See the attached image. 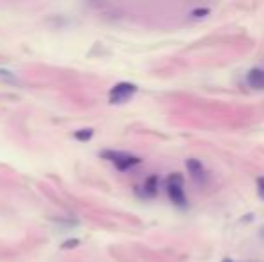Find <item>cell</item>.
<instances>
[{
  "instance_id": "cell-1",
  "label": "cell",
  "mask_w": 264,
  "mask_h": 262,
  "mask_svg": "<svg viewBox=\"0 0 264 262\" xmlns=\"http://www.w3.org/2000/svg\"><path fill=\"white\" fill-rule=\"evenodd\" d=\"M101 156L108 162H112L115 165L117 171L126 172L129 171L131 167L139 165L142 162L139 156L131 155V153H124V151H113V149H106V151H101Z\"/></svg>"
},
{
  "instance_id": "cell-2",
  "label": "cell",
  "mask_w": 264,
  "mask_h": 262,
  "mask_svg": "<svg viewBox=\"0 0 264 262\" xmlns=\"http://www.w3.org/2000/svg\"><path fill=\"white\" fill-rule=\"evenodd\" d=\"M137 94V85L128 81H120L112 86V90L108 92V101L112 104H122L128 103L129 99Z\"/></svg>"
},
{
  "instance_id": "cell-3",
  "label": "cell",
  "mask_w": 264,
  "mask_h": 262,
  "mask_svg": "<svg viewBox=\"0 0 264 262\" xmlns=\"http://www.w3.org/2000/svg\"><path fill=\"white\" fill-rule=\"evenodd\" d=\"M165 188H167V196H169V200L173 201L174 205L178 207L187 205L185 190H183V178L180 176V174H171V176L167 178Z\"/></svg>"
},
{
  "instance_id": "cell-4",
  "label": "cell",
  "mask_w": 264,
  "mask_h": 262,
  "mask_svg": "<svg viewBox=\"0 0 264 262\" xmlns=\"http://www.w3.org/2000/svg\"><path fill=\"white\" fill-rule=\"evenodd\" d=\"M185 165H187V171L190 172V176H192L194 180L198 181V183H205L207 172H205V167H203V164L200 162L198 158H189L185 162Z\"/></svg>"
},
{
  "instance_id": "cell-5",
  "label": "cell",
  "mask_w": 264,
  "mask_h": 262,
  "mask_svg": "<svg viewBox=\"0 0 264 262\" xmlns=\"http://www.w3.org/2000/svg\"><path fill=\"white\" fill-rule=\"evenodd\" d=\"M246 85L253 90H264V69H250L246 74Z\"/></svg>"
},
{
  "instance_id": "cell-6",
  "label": "cell",
  "mask_w": 264,
  "mask_h": 262,
  "mask_svg": "<svg viewBox=\"0 0 264 262\" xmlns=\"http://www.w3.org/2000/svg\"><path fill=\"white\" fill-rule=\"evenodd\" d=\"M158 192V176L157 174H151V176L146 178L144 181V194L146 196H157Z\"/></svg>"
},
{
  "instance_id": "cell-7",
  "label": "cell",
  "mask_w": 264,
  "mask_h": 262,
  "mask_svg": "<svg viewBox=\"0 0 264 262\" xmlns=\"http://www.w3.org/2000/svg\"><path fill=\"white\" fill-rule=\"evenodd\" d=\"M92 137H94V129H92V127H83V129L74 133V139L79 140V142H87V140H90Z\"/></svg>"
},
{
  "instance_id": "cell-8",
  "label": "cell",
  "mask_w": 264,
  "mask_h": 262,
  "mask_svg": "<svg viewBox=\"0 0 264 262\" xmlns=\"http://www.w3.org/2000/svg\"><path fill=\"white\" fill-rule=\"evenodd\" d=\"M257 194L260 200H264V176L257 178Z\"/></svg>"
},
{
  "instance_id": "cell-9",
  "label": "cell",
  "mask_w": 264,
  "mask_h": 262,
  "mask_svg": "<svg viewBox=\"0 0 264 262\" xmlns=\"http://www.w3.org/2000/svg\"><path fill=\"white\" fill-rule=\"evenodd\" d=\"M209 13H211V11H209V9L205 8V9H194V11L190 13V15H192L194 18H203V17H207Z\"/></svg>"
},
{
  "instance_id": "cell-10",
  "label": "cell",
  "mask_w": 264,
  "mask_h": 262,
  "mask_svg": "<svg viewBox=\"0 0 264 262\" xmlns=\"http://www.w3.org/2000/svg\"><path fill=\"white\" fill-rule=\"evenodd\" d=\"M78 242L79 241H69V242H65V246H63V248H72V246H78Z\"/></svg>"
},
{
  "instance_id": "cell-11",
  "label": "cell",
  "mask_w": 264,
  "mask_h": 262,
  "mask_svg": "<svg viewBox=\"0 0 264 262\" xmlns=\"http://www.w3.org/2000/svg\"><path fill=\"white\" fill-rule=\"evenodd\" d=\"M223 262H234V260H230V258H225V260Z\"/></svg>"
},
{
  "instance_id": "cell-12",
  "label": "cell",
  "mask_w": 264,
  "mask_h": 262,
  "mask_svg": "<svg viewBox=\"0 0 264 262\" xmlns=\"http://www.w3.org/2000/svg\"><path fill=\"white\" fill-rule=\"evenodd\" d=\"M262 237H264V228H262Z\"/></svg>"
}]
</instances>
